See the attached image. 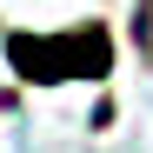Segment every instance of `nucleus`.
Segmentation results:
<instances>
[{
    "label": "nucleus",
    "mask_w": 153,
    "mask_h": 153,
    "mask_svg": "<svg viewBox=\"0 0 153 153\" xmlns=\"http://www.w3.org/2000/svg\"><path fill=\"white\" fill-rule=\"evenodd\" d=\"M107 33L87 27L80 40L73 33H53V40H13V67L33 73V80H67V73H107Z\"/></svg>",
    "instance_id": "f257e3e1"
},
{
    "label": "nucleus",
    "mask_w": 153,
    "mask_h": 153,
    "mask_svg": "<svg viewBox=\"0 0 153 153\" xmlns=\"http://www.w3.org/2000/svg\"><path fill=\"white\" fill-rule=\"evenodd\" d=\"M133 40H140V53L153 60V0H140V13H133Z\"/></svg>",
    "instance_id": "f03ea898"
}]
</instances>
